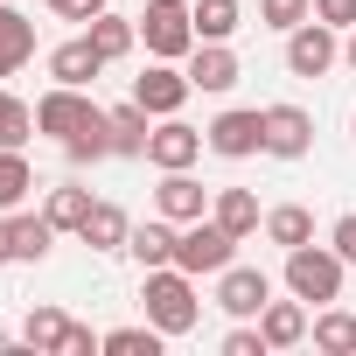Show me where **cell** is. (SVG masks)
I'll return each instance as SVG.
<instances>
[{
    "label": "cell",
    "instance_id": "30bf717a",
    "mask_svg": "<svg viewBox=\"0 0 356 356\" xmlns=\"http://www.w3.org/2000/svg\"><path fill=\"white\" fill-rule=\"evenodd\" d=\"M266 300H273V280H266L259 266H238V259H231V266L217 273V307H224L231 321H259Z\"/></svg>",
    "mask_w": 356,
    "mask_h": 356
},
{
    "label": "cell",
    "instance_id": "2e32d148",
    "mask_svg": "<svg viewBox=\"0 0 356 356\" xmlns=\"http://www.w3.org/2000/svg\"><path fill=\"white\" fill-rule=\"evenodd\" d=\"M259 335H266V349H300L307 342V300H266Z\"/></svg>",
    "mask_w": 356,
    "mask_h": 356
},
{
    "label": "cell",
    "instance_id": "7a4b0ae2",
    "mask_svg": "<svg viewBox=\"0 0 356 356\" xmlns=\"http://www.w3.org/2000/svg\"><path fill=\"white\" fill-rule=\"evenodd\" d=\"M342 252L335 245H293L286 252V293L293 300H307V307H328V300H342Z\"/></svg>",
    "mask_w": 356,
    "mask_h": 356
},
{
    "label": "cell",
    "instance_id": "ac0fdd59",
    "mask_svg": "<svg viewBox=\"0 0 356 356\" xmlns=\"http://www.w3.org/2000/svg\"><path fill=\"white\" fill-rule=\"evenodd\" d=\"M77 238H84L91 252H126V238H133V217H126L119 203H91V217L77 224Z\"/></svg>",
    "mask_w": 356,
    "mask_h": 356
},
{
    "label": "cell",
    "instance_id": "4dcf8cb0",
    "mask_svg": "<svg viewBox=\"0 0 356 356\" xmlns=\"http://www.w3.org/2000/svg\"><path fill=\"white\" fill-rule=\"evenodd\" d=\"M63 154H70L77 168H91V161H105V154H112V112H105L98 126H84L77 140H63Z\"/></svg>",
    "mask_w": 356,
    "mask_h": 356
},
{
    "label": "cell",
    "instance_id": "4316f807",
    "mask_svg": "<svg viewBox=\"0 0 356 356\" xmlns=\"http://www.w3.org/2000/svg\"><path fill=\"white\" fill-rule=\"evenodd\" d=\"M238 29H245L238 0H196V42H231Z\"/></svg>",
    "mask_w": 356,
    "mask_h": 356
},
{
    "label": "cell",
    "instance_id": "f35d334b",
    "mask_svg": "<svg viewBox=\"0 0 356 356\" xmlns=\"http://www.w3.org/2000/svg\"><path fill=\"white\" fill-rule=\"evenodd\" d=\"M342 63H349V70H356V29H349V35H342Z\"/></svg>",
    "mask_w": 356,
    "mask_h": 356
},
{
    "label": "cell",
    "instance_id": "d590c367",
    "mask_svg": "<svg viewBox=\"0 0 356 356\" xmlns=\"http://www.w3.org/2000/svg\"><path fill=\"white\" fill-rule=\"evenodd\" d=\"M314 15L328 29H356V0H314Z\"/></svg>",
    "mask_w": 356,
    "mask_h": 356
},
{
    "label": "cell",
    "instance_id": "9c48e42d",
    "mask_svg": "<svg viewBox=\"0 0 356 356\" xmlns=\"http://www.w3.org/2000/svg\"><path fill=\"white\" fill-rule=\"evenodd\" d=\"M335 63H342V42H335V29H328L321 15L286 35V70H293V77H328Z\"/></svg>",
    "mask_w": 356,
    "mask_h": 356
},
{
    "label": "cell",
    "instance_id": "83f0119b",
    "mask_svg": "<svg viewBox=\"0 0 356 356\" xmlns=\"http://www.w3.org/2000/svg\"><path fill=\"white\" fill-rule=\"evenodd\" d=\"M91 203H98L91 189H77V182H56V189H49V203H42V217H49L56 231H77V224L91 217Z\"/></svg>",
    "mask_w": 356,
    "mask_h": 356
},
{
    "label": "cell",
    "instance_id": "cb8c5ba5",
    "mask_svg": "<svg viewBox=\"0 0 356 356\" xmlns=\"http://www.w3.org/2000/svg\"><path fill=\"white\" fill-rule=\"evenodd\" d=\"M35 189H42V182H35L29 154H22V147H0V210H22Z\"/></svg>",
    "mask_w": 356,
    "mask_h": 356
},
{
    "label": "cell",
    "instance_id": "ffe728a7",
    "mask_svg": "<svg viewBox=\"0 0 356 356\" xmlns=\"http://www.w3.org/2000/svg\"><path fill=\"white\" fill-rule=\"evenodd\" d=\"M307 342H314L321 356H356V314L328 300V307H321V314L307 321Z\"/></svg>",
    "mask_w": 356,
    "mask_h": 356
},
{
    "label": "cell",
    "instance_id": "836d02e7",
    "mask_svg": "<svg viewBox=\"0 0 356 356\" xmlns=\"http://www.w3.org/2000/svg\"><path fill=\"white\" fill-rule=\"evenodd\" d=\"M42 8H49V15H63V22H98L112 0H42Z\"/></svg>",
    "mask_w": 356,
    "mask_h": 356
},
{
    "label": "cell",
    "instance_id": "8992f818",
    "mask_svg": "<svg viewBox=\"0 0 356 356\" xmlns=\"http://www.w3.org/2000/svg\"><path fill=\"white\" fill-rule=\"evenodd\" d=\"M203 140H210L217 161H252V154H266V112L231 105V112H217V119L203 126Z\"/></svg>",
    "mask_w": 356,
    "mask_h": 356
},
{
    "label": "cell",
    "instance_id": "d4e9b609",
    "mask_svg": "<svg viewBox=\"0 0 356 356\" xmlns=\"http://www.w3.org/2000/svg\"><path fill=\"white\" fill-rule=\"evenodd\" d=\"M22 342H29V349H42V356H63V342H70V314H63V307H29Z\"/></svg>",
    "mask_w": 356,
    "mask_h": 356
},
{
    "label": "cell",
    "instance_id": "e575fe53",
    "mask_svg": "<svg viewBox=\"0 0 356 356\" xmlns=\"http://www.w3.org/2000/svg\"><path fill=\"white\" fill-rule=\"evenodd\" d=\"M328 245L342 252V266H356V210H349V217H335V231H328Z\"/></svg>",
    "mask_w": 356,
    "mask_h": 356
},
{
    "label": "cell",
    "instance_id": "3957f363",
    "mask_svg": "<svg viewBox=\"0 0 356 356\" xmlns=\"http://www.w3.org/2000/svg\"><path fill=\"white\" fill-rule=\"evenodd\" d=\"M140 42L161 63H182L196 49V0H147L140 8Z\"/></svg>",
    "mask_w": 356,
    "mask_h": 356
},
{
    "label": "cell",
    "instance_id": "f1b7e54d",
    "mask_svg": "<svg viewBox=\"0 0 356 356\" xmlns=\"http://www.w3.org/2000/svg\"><path fill=\"white\" fill-rule=\"evenodd\" d=\"M29 133H35V105H22L0 84V147H29Z\"/></svg>",
    "mask_w": 356,
    "mask_h": 356
},
{
    "label": "cell",
    "instance_id": "1f68e13d",
    "mask_svg": "<svg viewBox=\"0 0 356 356\" xmlns=\"http://www.w3.org/2000/svg\"><path fill=\"white\" fill-rule=\"evenodd\" d=\"M300 22H314V0H259V29H280V35H293Z\"/></svg>",
    "mask_w": 356,
    "mask_h": 356
},
{
    "label": "cell",
    "instance_id": "f546056e",
    "mask_svg": "<svg viewBox=\"0 0 356 356\" xmlns=\"http://www.w3.org/2000/svg\"><path fill=\"white\" fill-rule=\"evenodd\" d=\"M161 342H168V335H161L154 321H140V328H112V335H105V356H161Z\"/></svg>",
    "mask_w": 356,
    "mask_h": 356
},
{
    "label": "cell",
    "instance_id": "44dd1931",
    "mask_svg": "<svg viewBox=\"0 0 356 356\" xmlns=\"http://www.w3.org/2000/svg\"><path fill=\"white\" fill-rule=\"evenodd\" d=\"M84 35H91V49L105 56V63H126L133 56V42H140V22H126V15H98V22H84Z\"/></svg>",
    "mask_w": 356,
    "mask_h": 356
},
{
    "label": "cell",
    "instance_id": "6da1fadb",
    "mask_svg": "<svg viewBox=\"0 0 356 356\" xmlns=\"http://www.w3.org/2000/svg\"><path fill=\"white\" fill-rule=\"evenodd\" d=\"M140 307H147V321H154L161 335H189L196 314H203L196 273H182V266H154V273H140Z\"/></svg>",
    "mask_w": 356,
    "mask_h": 356
},
{
    "label": "cell",
    "instance_id": "5b68a950",
    "mask_svg": "<svg viewBox=\"0 0 356 356\" xmlns=\"http://www.w3.org/2000/svg\"><path fill=\"white\" fill-rule=\"evenodd\" d=\"M98 119H105V112L91 105V91H84V84H56V91H42V98H35V133H49L56 147H63V140H77V133H84V126H98Z\"/></svg>",
    "mask_w": 356,
    "mask_h": 356
},
{
    "label": "cell",
    "instance_id": "5bb4252c",
    "mask_svg": "<svg viewBox=\"0 0 356 356\" xmlns=\"http://www.w3.org/2000/svg\"><path fill=\"white\" fill-rule=\"evenodd\" d=\"M175 238H182V224H168V217L154 210L147 224H133V238H126V252L140 259V273H154V266H175Z\"/></svg>",
    "mask_w": 356,
    "mask_h": 356
},
{
    "label": "cell",
    "instance_id": "7c38bea8",
    "mask_svg": "<svg viewBox=\"0 0 356 356\" xmlns=\"http://www.w3.org/2000/svg\"><path fill=\"white\" fill-rule=\"evenodd\" d=\"M238 77H245V63H238V49H231V42H196V49H189V84H196V91L224 98Z\"/></svg>",
    "mask_w": 356,
    "mask_h": 356
},
{
    "label": "cell",
    "instance_id": "74e56055",
    "mask_svg": "<svg viewBox=\"0 0 356 356\" xmlns=\"http://www.w3.org/2000/svg\"><path fill=\"white\" fill-rule=\"evenodd\" d=\"M15 259V224H8V210H0V266Z\"/></svg>",
    "mask_w": 356,
    "mask_h": 356
},
{
    "label": "cell",
    "instance_id": "4fadbf2b",
    "mask_svg": "<svg viewBox=\"0 0 356 356\" xmlns=\"http://www.w3.org/2000/svg\"><path fill=\"white\" fill-rule=\"evenodd\" d=\"M314 147V119L300 105H266V154L273 161H300Z\"/></svg>",
    "mask_w": 356,
    "mask_h": 356
},
{
    "label": "cell",
    "instance_id": "8fae6325",
    "mask_svg": "<svg viewBox=\"0 0 356 356\" xmlns=\"http://www.w3.org/2000/svg\"><path fill=\"white\" fill-rule=\"evenodd\" d=\"M154 210H161L168 224H196V217H210V189L196 182L189 168H168L161 189H154Z\"/></svg>",
    "mask_w": 356,
    "mask_h": 356
},
{
    "label": "cell",
    "instance_id": "8d00e7d4",
    "mask_svg": "<svg viewBox=\"0 0 356 356\" xmlns=\"http://www.w3.org/2000/svg\"><path fill=\"white\" fill-rule=\"evenodd\" d=\"M91 349H105V335H91L84 321H70V342H63V356H91Z\"/></svg>",
    "mask_w": 356,
    "mask_h": 356
},
{
    "label": "cell",
    "instance_id": "277c9868",
    "mask_svg": "<svg viewBox=\"0 0 356 356\" xmlns=\"http://www.w3.org/2000/svg\"><path fill=\"white\" fill-rule=\"evenodd\" d=\"M238 245H245V238H231L217 217H196V224H182V238H175V266L196 273V280H217V273L238 259Z\"/></svg>",
    "mask_w": 356,
    "mask_h": 356
},
{
    "label": "cell",
    "instance_id": "ba28073f",
    "mask_svg": "<svg viewBox=\"0 0 356 356\" xmlns=\"http://www.w3.org/2000/svg\"><path fill=\"white\" fill-rule=\"evenodd\" d=\"M189 91H196V84H189V70H175V63H161V56L133 77V105H140V112H154V119H175V112L189 105Z\"/></svg>",
    "mask_w": 356,
    "mask_h": 356
},
{
    "label": "cell",
    "instance_id": "603a6c76",
    "mask_svg": "<svg viewBox=\"0 0 356 356\" xmlns=\"http://www.w3.org/2000/svg\"><path fill=\"white\" fill-rule=\"evenodd\" d=\"M259 231H266L280 252H293V245H314V210H307V203H273Z\"/></svg>",
    "mask_w": 356,
    "mask_h": 356
},
{
    "label": "cell",
    "instance_id": "d6986e66",
    "mask_svg": "<svg viewBox=\"0 0 356 356\" xmlns=\"http://www.w3.org/2000/svg\"><path fill=\"white\" fill-rule=\"evenodd\" d=\"M8 224H15V259H22V266H42L49 245H56V224H49L42 210H29V203L8 210Z\"/></svg>",
    "mask_w": 356,
    "mask_h": 356
},
{
    "label": "cell",
    "instance_id": "9a60e30c",
    "mask_svg": "<svg viewBox=\"0 0 356 356\" xmlns=\"http://www.w3.org/2000/svg\"><path fill=\"white\" fill-rule=\"evenodd\" d=\"M98 70H105V56L91 49V35H70V42L49 49V77H56V84H84V91H91Z\"/></svg>",
    "mask_w": 356,
    "mask_h": 356
},
{
    "label": "cell",
    "instance_id": "e0dca14e",
    "mask_svg": "<svg viewBox=\"0 0 356 356\" xmlns=\"http://www.w3.org/2000/svg\"><path fill=\"white\" fill-rule=\"evenodd\" d=\"M29 56H35V22H29L22 8H8V0H0V77H15Z\"/></svg>",
    "mask_w": 356,
    "mask_h": 356
},
{
    "label": "cell",
    "instance_id": "7402d4cb",
    "mask_svg": "<svg viewBox=\"0 0 356 356\" xmlns=\"http://www.w3.org/2000/svg\"><path fill=\"white\" fill-rule=\"evenodd\" d=\"M210 217H217L231 238H252V231L266 224V210H259V196H252V189H217V196H210Z\"/></svg>",
    "mask_w": 356,
    "mask_h": 356
},
{
    "label": "cell",
    "instance_id": "484cf974",
    "mask_svg": "<svg viewBox=\"0 0 356 356\" xmlns=\"http://www.w3.org/2000/svg\"><path fill=\"white\" fill-rule=\"evenodd\" d=\"M147 133H154V112H140V105H119L112 112V154L147 161Z\"/></svg>",
    "mask_w": 356,
    "mask_h": 356
},
{
    "label": "cell",
    "instance_id": "d6a6232c",
    "mask_svg": "<svg viewBox=\"0 0 356 356\" xmlns=\"http://www.w3.org/2000/svg\"><path fill=\"white\" fill-rule=\"evenodd\" d=\"M224 356H273V349H266V335H259V328H245V321H238V328L224 335Z\"/></svg>",
    "mask_w": 356,
    "mask_h": 356
},
{
    "label": "cell",
    "instance_id": "52a82bcc",
    "mask_svg": "<svg viewBox=\"0 0 356 356\" xmlns=\"http://www.w3.org/2000/svg\"><path fill=\"white\" fill-rule=\"evenodd\" d=\"M203 147H210L203 126H189L182 112H175V119H154V133H147V168H161V175H168V168H196Z\"/></svg>",
    "mask_w": 356,
    "mask_h": 356
}]
</instances>
